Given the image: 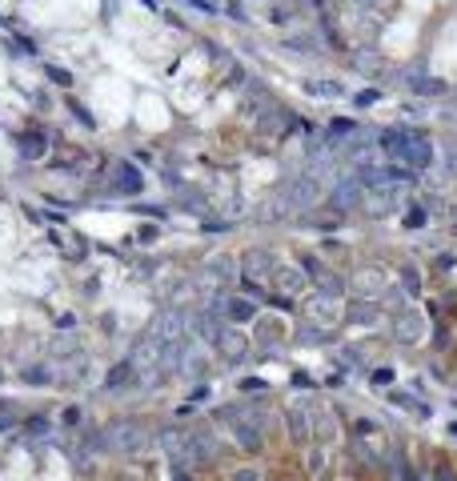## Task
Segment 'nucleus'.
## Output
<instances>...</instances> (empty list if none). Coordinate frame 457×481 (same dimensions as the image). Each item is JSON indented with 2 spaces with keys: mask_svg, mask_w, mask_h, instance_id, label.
I'll use <instances>...</instances> for the list:
<instances>
[{
  "mask_svg": "<svg viewBox=\"0 0 457 481\" xmlns=\"http://www.w3.org/2000/svg\"><path fill=\"white\" fill-rule=\"evenodd\" d=\"M381 149L389 153L393 164H401V169H429V160H434V149H429V140L413 137L405 129H389L381 133Z\"/></svg>",
  "mask_w": 457,
  "mask_h": 481,
  "instance_id": "obj_1",
  "label": "nucleus"
},
{
  "mask_svg": "<svg viewBox=\"0 0 457 481\" xmlns=\"http://www.w3.org/2000/svg\"><path fill=\"white\" fill-rule=\"evenodd\" d=\"M145 441H149V425L137 421V417H120V421H113V425L105 429V445H109L113 453H137Z\"/></svg>",
  "mask_w": 457,
  "mask_h": 481,
  "instance_id": "obj_2",
  "label": "nucleus"
},
{
  "mask_svg": "<svg viewBox=\"0 0 457 481\" xmlns=\"http://www.w3.org/2000/svg\"><path fill=\"white\" fill-rule=\"evenodd\" d=\"M184 325H189L184 309H160L145 337H153V341H160V345H177V341H184Z\"/></svg>",
  "mask_w": 457,
  "mask_h": 481,
  "instance_id": "obj_3",
  "label": "nucleus"
},
{
  "mask_svg": "<svg viewBox=\"0 0 457 481\" xmlns=\"http://www.w3.org/2000/svg\"><path fill=\"white\" fill-rule=\"evenodd\" d=\"M317 197H321V189H317L313 177H293V181L281 184V193H277V201L289 205V209H309Z\"/></svg>",
  "mask_w": 457,
  "mask_h": 481,
  "instance_id": "obj_4",
  "label": "nucleus"
},
{
  "mask_svg": "<svg viewBox=\"0 0 457 481\" xmlns=\"http://www.w3.org/2000/svg\"><path fill=\"white\" fill-rule=\"evenodd\" d=\"M301 269H305V277L317 285V293H329V297H341V289H345V281H341V273H333L321 257H305L301 261Z\"/></svg>",
  "mask_w": 457,
  "mask_h": 481,
  "instance_id": "obj_5",
  "label": "nucleus"
},
{
  "mask_svg": "<svg viewBox=\"0 0 457 481\" xmlns=\"http://www.w3.org/2000/svg\"><path fill=\"white\" fill-rule=\"evenodd\" d=\"M401 201H405V197H401V184H377V189H365L361 209L373 213V217H385V213H397Z\"/></svg>",
  "mask_w": 457,
  "mask_h": 481,
  "instance_id": "obj_6",
  "label": "nucleus"
},
{
  "mask_svg": "<svg viewBox=\"0 0 457 481\" xmlns=\"http://www.w3.org/2000/svg\"><path fill=\"white\" fill-rule=\"evenodd\" d=\"M221 417H225V421H233V437H237V445H241V449L257 453V449L265 445V441H261V425H253L241 409H221Z\"/></svg>",
  "mask_w": 457,
  "mask_h": 481,
  "instance_id": "obj_7",
  "label": "nucleus"
},
{
  "mask_svg": "<svg viewBox=\"0 0 457 481\" xmlns=\"http://www.w3.org/2000/svg\"><path fill=\"white\" fill-rule=\"evenodd\" d=\"M361 201H365V184L357 181V177H341V184L329 193V205L337 209V213H345V209H361Z\"/></svg>",
  "mask_w": 457,
  "mask_h": 481,
  "instance_id": "obj_8",
  "label": "nucleus"
},
{
  "mask_svg": "<svg viewBox=\"0 0 457 481\" xmlns=\"http://www.w3.org/2000/svg\"><path fill=\"white\" fill-rule=\"evenodd\" d=\"M241 273L253 277V281H269V277L277 273V257L265 253V249H249L241 257Z\"/></svg>",
  "mask_w": 457,
  "mask_h": 481,
  "instance_id": "obj_9",
  "label": "nucleus"
},
{
  "mask_svg": "<svg viewBox=\"0 0 457 481\" xmlns=\"http://www.w3.org/2000/svg\"><path fill=\"white\" fill-rule=\"evenodd\" d=\"M393 337L401 345H417L421 337H425V321H421V313H413V309H405V313H397V321H393Z\"/></svg>",
  "mask_w": 457,
  "mask_h": 481,
  "instance_id": "obj_10",
  "label": "nucleus"
},
{
  "mask_svg": "<svg viewBox=\"0 0 457 481\" xmlns=\"http://www.w3.org/2000/svg\"><path fill=\"white\" fill-rule=\"evenodd\" d=\"M217 353H221L225 361H241V357L249 353V337H245V333L233 325V329H225V333H221V341H217Z\"/></svg>",
  "mask_w": 457,
  "mask_h": 481,
  "instance_id": "obj_11",
  "label": "nucleus"
},
{
  "mask_svg": "<svg viewBox=\"0 0 457 481\" xmlns=\"http://www.w3.org/2000/svg\"><path fill=\"white\" fill-rule=\"evenodd\" d=\"M285 421H289V437L293 441H309V434H313V413L305 409V405H289Z\"/></svg>",
  "mask_w": 457,
  "mask_h": 481,
  "instance_id": "obj_12",
  "label": "nucleus"
},
{
  "mask_svg": "<svg viewBox=\"0 0 457 481\" xmlns=\"http://www.w3.org/2000/svg\"><path fill=\"white\" fill-rule=\"evenodd\" d=\"M353 289H357L361 297H381V293H385V273H381V269H357Z\"/></svg>",
  "mask_w": 457,
  "mask_h": 481,
  "instance_id": "obj_13",
  "label": "nucleus"
},
{
  "mask_svg": "<svg viewBox=\"0 0 457 481\" xmlns=\"http://www.w3.org/2000/svg\"><path fill=\"white\" fill-rule=\"evenodd\" d=\"M221 313H225L233 325H245V321H257V305L249 297H228V301H217Z\"/></svg>",
  "mask_w": 457,
  "mask_h": 481,
  "instance_id": "obj_14",
  "label": "nucleus"
},
{
  "mask_svg": "<svg viewBox=\"0 0 457 481\" xmlns=\"http://www.w3.org/2000/svg\"><path fill=\"white\" fill-rule=\"evenodd\" d=\"M309 313L321 325H329V321H341V305H337V297H329V293H317V297H309Z\"/></svg>",
  "mask_w": 457,
  "mask_h": 481,
  "instance_id": "obj_15",
  "label": "nucleus"
},
{
  "mask_svg": "<svg viewBox=\"0 0 457 481\" xmlns=\"http://www.w3.org/2000/svg\"><path fill=\"white\" fill-rule=\"evenodd\" d=\"M237 269H241V261H233V257H225V253H217V257H209L205 261V273L213 277V281H233Z\"/></svg>",
  "mask_w": 457,
  "mask_h": 481,
  "instance_id": "obj_16",
  "label": "nucleus"
},
{
  "mask_svg": "<svg viewBox=\"0 0 457 481\" xmlns=\"http://www.w3.org/2000/svg\"><path fill=\"white\" fill-rule=\"evenodd\" d=\"M273 281L281 285V293H301V285H305V269H293V265H277V273H273Z\"/></svg>",
  "mask_w": 457,
  "mask_h": 481,
  "instance_id": "obj_17",
  "label": "nucleus"
},
{
  "mask_svg": "<svg viewBox=\"0 0 457 481\" xmlns=\"http://www.w3.org/2000/svg\"><path fill=\"white\" fill-rule=\"evenodd\" d=\"M116 193H129V197L140 193V173L129 164V160H120V164H116Z\"/></svg>",
  "mask_w": 457,
  "mask_h": 481,
  "instance_id": "obj_18",
  "label": "nucleus"
},
{
  "mask_svg": "<svg viewBox=\"0 0 457 481\" xmlns=\"http://www.w3.org/2000/svg\"><path fill=\"white\" fill-rule=\"evenodd\" d=\"M137 381V369H133V361H120V365H113V373H109V389H125V385H133Z\"/></svg>",
  "mask_w": 457,
  "mask_h": 481,
  "instance_id": "obj_19",
  "label": "nucleus"
},
{
  "mask_svg": "<svg viewBox=\"0 0 457 481\" xmlns=\"http://www.w3.org/2000/svg\"><path fill=\"white\" fill-rule=\"evenodd\" d=\"M401 285H405V289H410L413 297H417V293H421V273H417V269H401Z\"/></svg>",
  "mask_w": 457,
  "mask_h": 481,
  "instance_id": "obj_20",
  "label": "nucleus"
},
{
  "mask_svg": "<svg viewBox=\"0 0 457 481\" xmlns=\"http://www.w3.org/2000/svg\"><path fill=\"white\" fill-rule=\"evenodd\" d=\"M305 92H317V96H341V85H321V81H309Z\"/></svg>",
  "mask_w": 457,
  "mask_h": 481,
  "instance_id": "obj_21",
  "label": "nucleus"
},
{
  "mask_svg": "<svg viewBox=\"0 0 457 481\" xmlns=\"http://www.w3.org/2000/svg\"><path fill=\"white\" fill-rule=\"evenodd\" d=\"M417 92H425V96H441V92H445V81H429V76H425V81H417Z\"/></svg>",
  "mask_w": 457,
  "mask_h": 481,
  "instance_id": "obj_22",
  "label": "nucleus"
},
{
  "mask_svg": "<svg viewBox=\"0 0 457 481\" xmlns=\"http://www.w3.org/2000/svg\"><path fill=\"white\" fill-rule=\"evenodd\" d=\"M21 153H24V157H41V153H45L41 137H24V140H21Z\"/></svg>",
  "mask_w": 457,
  "mask_h": 481,
  "instance_id": "obj_23",
  "label": "nucleus"
},
{
  "mask_svg": "<svg viewBox=\"0 0 457 481\" xmlns=\"http://www.w3.org/2000/svg\"><path fill=\"white\" fill-rule=\"evenodd\" d=\"M349 317H353V321H361V325H377V309H353Z\"/></svg>",
  "mask_w": 457,
  "mask_h": 481,
  "instance_id": "obj_24",
  "label": "nucleus"
},
{
  "mask_svg": "<svg viewBox=\"0 0 457 481\" xmlns=\"http://www.w3.org/2000/svg\"><path fill=\"white\" fill-rule=\"evenodd\" d=\"M373 381H377V385H389V381H393V369H373Z\"/></svg>",
  "mask_w": 457,
  "mask_h": 481,
  "instance_id": "obj_25",
  "label": "nucleus"
},
{
  "mask_svg": "<svg viewBox=\"0 0 457 481\" xmlns=\"http://www.w3.org/2000/svg\"><path fill=\"white\" fill-rule=\"evenodd\" d=\"M434 481H457V478L449 473V465H437V469H434Z\"/></svg>",
  "mask_w": 457,
  "mask_h": 481,
  "instance_id": "obj_26",
  "label": "nucleus"
},
{
  "mask_svg": "<svg viewBox=\"0 0 457 481\" xmlns=\"http://www.w3.org/2000/svg\"><path fill=\"white\" fill-rule=\"evenodd\" d=\"M373 100H377V92H373V89L357 92V105H361V109H365V105H373Z\"/></svg>",
  "mask_w": 457,
  "mask_h": 481,
  "instance_id": "obj_27",
  "label": "nucleus"
},
{
  "mask_svg": "<svg viewBox=\"0 0 457 481\" xmlns=\"http://www.w3.org/2000/svg\"><path fill=\"white\" fill-rule=\"evenodd\" d=\"M233 481H257V469H241V473H233Z\"/></svg>",
  "mask_w": 457,
  "mask_h": 481,
  "instance_id": "obj_28",
  "label": "nucleus"
},
{
  "mask_svg": "<svg viewBox=\"0 0 457 481\" xmlns=\"http://www.w3.org/2000/svg\"><path fill=\"white\" fill-rule=\"evenodd\" d=\"M410 225H413V229H417V225H425V213H421V209H413V213H410Z\"/></svg>",
  "mask_w": 457,
  "mask_h": 481,
  "instance_id": "obj_29",
  "label": "nucleus"
},
{
  "mask_svg": "<svg viewBox=\"0 0 457 481\" xmlns=\"http://www.w3.org/2000/svg\"><path fill=\"white\" fill-rule=\"evenodd\" d=\"M357 434L369 437V434H377V425H369V421H357Z\"/></svg>",
  "mask_w": 457,
  "mask_h": 481,
  "instance_id": "obj_30",
  "label": "nucleus"
},
{
  "mask_svg": "<svg viewBox=\"0 0 457 481\" xmlns=\"http://www.w3.org/2000/svg\"><path fill=\"white\" fill-rule=\"evenodd\" d=\"M173 481H189V473L184 469H173Z\"/></svg>",
  "mask_w": 457,
  "mask_h": 481,
  "instance_id": "obj_31",
  "label": "nucleus"
}]
</instances>
